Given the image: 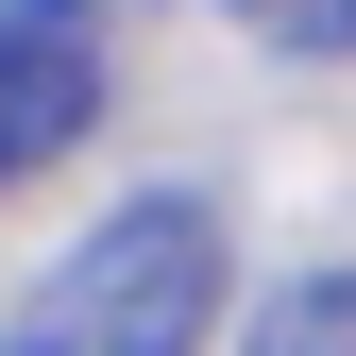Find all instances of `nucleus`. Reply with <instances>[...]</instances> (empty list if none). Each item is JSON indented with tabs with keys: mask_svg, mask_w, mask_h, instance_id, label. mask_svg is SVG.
Returning a JSON list of instances; mask_svg holds the SVG:
<instances>
[{
	"mask_svg": "<svg viewBox=\"0 0 356 356\" xmlns=\"http://www.w3.org/2000/svg\"><path fill=\"white\" fill-rule=\"evenodd\" d=\"M238 356H356V272H289V289L238 323Z\"/></svg>",
	"mask_w": 356,
	"mask_h": 356,
	"instance_id": "obj_3",
	"label": "nucleus"
},
{
	"mask_svg": "<svg viewBox=\"0 0 356 356\" xmlns=\"http://www.w3.org/2000/svg\"><path fill=\"white\" fill-rule=\"evenodd\" d=\"M119 85V34L102 0H0V187H34Z\"/></svg>",
	"mask_w": 356,
	"mask_h": 356,
	"instance_id": "obj_2",
	"label": "nucleus"
},
{
	"mask_svg": "<svg viewBox=\"0 0 356 356\" xmlns=\"http://www.w3.org/2000/svg\"><path fill=\"white\" fill-rule=\"evenodd\" d=\"M220 17H238L254 51H289V68H339L356 51V0H220Z\"/></svg>",
	"mask_w": 356,
	"mask_h": 356,
	"instance_id": "obj_4",
	"label": "nucleus"
},
{
	"mask_svg": "<svg viewBox=\"0 0 356 356\" xmlns=\"http://www.w3.org/2000/svg\"><path fill=\"white\" fill-rule=\"evenodd\" d=\"M204 339H220V204L204 187L102 204L0 323V356H204Z\"/></svg>",
	"mask_w": 356,
	"mask_h": 356,
	"instance_id": "obj_1",
	"label": "nucleus"
}]
</instances>
